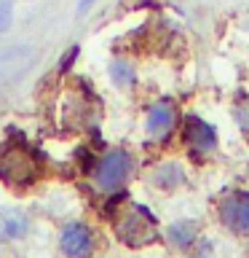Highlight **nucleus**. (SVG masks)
<instances>
[{
	"mask_svg": "<svg viewBox=\"0 0 249 258\" xmlns=\"http://www.w3.org/2000/svg\"><path fill=\"white\" fill-rule=\"evenodd\" d=\"M115 234L129 247H142L158 239V221L145 205H129L115 213Z\"/></svg>",
	"mask_w": 249,
	"mask_h": 258,
	"instance_id": "f257e3e1",
	"label": "nucleus"
},
{
	"mask_svg": "<svg viewBox=\"0 0 249 258\" xmlns=\"http://www.w3.org/2000/svg\"><path fill=\"white\" fill-rule=\"evenodd\" d=\"M38 159L32 156L30 148L14 143L6 151H0V180L14 185V188H27L38 180Z\"/></svg>",
	"mask_w": 249,
	"mask_h": 258,
	"instance_id": "f03ea898",
	"label": "nucleus"
},
{
	"mask_svg": "<svg viewBox=\"0 0 249 258\" xmlns=\"http://www.w3.org/2000/svg\"><path fill=\"white\" fill-rule=\"evenodd\" d=\"M132 172V156L126 151H110L96 161L94 167V175H96V183L99 188L104 191H115L123 185V180Z\"/></svg>",
	"mask_w": 249,
	"mask_h": 258,
	"instance_id": "7ed1b4c3",
	"label": "nucleus"
},
{
	"mask_svg": "<svg viewBox=\"0 0 249 258\" xmlns=\"http://www.w3.org/2000/svg\"><path fill=\"white\" fill-rule=\"evenodd\" d=\"M220 218L230 231L249 234V194L233 191L220 202Z\"/></svg>",
	"mask_w": 249,
	"mask_h": 258,
	"instance_id": "20e7f679",
	"label": "nucleus"
},
{
	"mask_svg": "<svg viewBox=\"0 0 249 258\" xmlns=\"http://www.w3.org/2000/svg\"><path fill=\"white\" fill-rule=\"evenodd\" d=\"M59 245H62V253L67 258H86V255H91V250H94L91 229H88L86 223L64 226V231L59 237Z\"/></svg>",
	"mask_w": 249,
	"mask_h": 258,
	"instance_id": "39448f33",
	"label": "nucleus"
},
{
	"mask_svg": "<svg viewBox=\"0 0 249 258\" xmlns=\"http://www.w3.org/2000/svg\"><path fill=\"white\" fill-rule=\"evenodd\" d=\"M185 143H188V148L193 153H209L214 151L217 145V132L212 124H206L204 118L198 116H188L185 118Z\"/></svg>",
	"mask_w": 249,
	"mask_h": 258,
	"instance_id": "423d86ee",
	"label": "nucleus"
},
{
	"mask_svg": "<svg viewBox=\"0 0 249 258\" xmlns=\"http://www.w3.org/2000/svg\"><path fill=\"white\" fill-rule=\"evenodd\" d=\"M32 59V48L30 46H14L0 51V84L16 78L19 73L27 70V64Z\"/></svg>",
	"mask_w": 249,
	"mask_h": 258,
	"instance_id": "0eeeda50",
	"label": "nucleus"
},
{
	"mask_svg": "<svg viewBox=\"0 0 249 258\" xmlns=\"http://www.w3.org/2000/svg\"><path fill=\"white\" fill-rule=\"evenodd\" d=\"M174 105L169 100H161L156 102L153 108L148 110V132L153 137H166L169 132L174 129Z\"/></svg>",
	"mask_w": 249,
	"mask_h": 258,
	"instance_id": "6e6552de",
	"label": "nucleus"
},
{
	"mask_svg": "<svg viewBox=\"0 0 249 258\" xmlns=\"http://www.w3.org/2000/svg\"><path fill=\"white\" fill-rule=\"evenodd\" d=\"M196 234H198V226L193 221H177L169 226V239L174 242L177 247H190L196 242Z\"/></svg>",
	"mask_w": 249,
	"mask_h": 258,
	"instance_id": "1a4fd4ad",
	"label": "nucleus"
},
{
	"mask_svg": "<svg viewBox=\"0 0 249 258\" xmlns=\"http://www.w3.org/2000/svg\"><path fill=\"white\" fill-rule=\"evenodd\" d=\"M182 177L185 175L177 164H164V167H158L156 172H153V183H156L158 188L169 191V188H177V185L182 183Z\"/></svg>",
	"mask_w": 249,
	"mask_h": 258,
	"instance_id": "9d476101",
	"label": "nucleus"
},
{
	"mask_svg": "<svg viewBox=\"0 0 249 258\" xmlns=\"http://www.w3.org/2000/svg\"><path fill=\"white\" fill-rule=\"evenodd\" d=\"M110 78L115 86H132L137 81V73H134V64L126 62V59H115L110 64Z\"/></svg>",
	"mask_w": 249,
	"mask_h": 258,
	"instance_id": "9b49d317",
	"label": "nucleus"
},
{
	"mask_svg": "<svg viewBox=\"0 0 249 258\" xmlns=\"http://www.w3.org/2000/svg\"><path fill=\"white\" fill-rule=\"evenodd\" d=\"M24 229H27V221H24L22 215H16V213L3 215V234H6L8 239H16Z\"/></svg>",
	"mask_w": 249,
	"mask_h": 258,
	"instance_id": "f8f14e48",
	"label": "nucleus"
},
{
	"mask_svg": "<svg viewBox=\"0 0 249 258\" xmlns=\"http://www.w3.org/2000/svg\"><path fill=\"white\" fill-rule=\"evenodd\" d=\"M14 22V0H0V32H6Z\"/></svg>",
	"mask_w": 249,
	"mask_h": 258,
	"instance_id": "ddd939ff",
	"label": "nucleus"
},
{
	"mask_svg": "<svg viewBox=\"0 0 249 258\" xmlns=\"http://www.w3.org/2000/svg\"><path fill=\"white\" fill-rule=\"evenodd\" d=\"M78 54H80V46H70L67 51H64V54L59 56V73H67V70L72 68V64H75Z\"/></svg>",
	"mask_w": 249,
	"mask_h": 258,
	"instance_id": "4468645a",
	"label": "nucleus"
},
{
	"mask_svg": "<svg viewBox=\"0 0 249 258\" xmlns=\"http://www.w3.org/2000/svg\"><path fill=\"white\" fill-rule=\"evenodd\" d=\"M236 121L244 129V135H249V105H238L236 108Z\"/></svg>",
	"mask_w": 249,
	"mask_h": 258,
	"instance_id": "2eb2a0df",
	"label": "nucleus"
},
{
	"mask_svg": "<svg viewBox=\"0 0 249 258\" xmlns=\"http://www.w3.org/2000/svg\"><path fill=\"white\" fill-rule=\"evenodd\" d=\"M94 3H96V0H80V3H78V14H86Z\"/></svg>",
	"mask_w": 249,
	"mask_h": 258,
	"instance_id": "dca6fc26",
	"label": "nucleus"
}]
</instances>
